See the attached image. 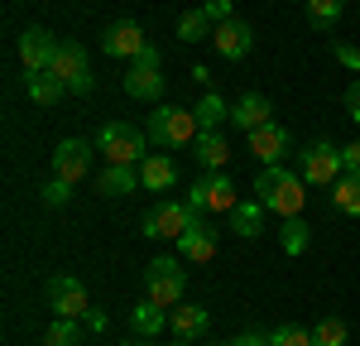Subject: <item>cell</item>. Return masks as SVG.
<instances>
[{
	"label": "cell",
	"instance_id": "obj_11",
	"mask_svg": "<svg viewBox=\"0 0 360 346\" xmlns=\"http://www.w3.org/2000/svg\"><path fill=\"white\" fill-rule=\"evenodd\" d=\"M101 49H106V58H139L149 49V39L135 20H115V25L101 29Z\"/></svg>",
	"mask_w": 360,
	"mask_h": 346
},
{
	"label": "cell",
	"instance_id": "obj_12",
	"mask_svg": "<svg viewBox=\"0 0 360 346\" xmlns=\"http://www.w3.org/2000/svg\"><path fill=\"white\" fill-rule=\"evenodd\" d=\"M91 149L96 144H86V140H63L53 149V173L68 178V183H82L86 173H91Z\"/></svg>",
	"mask_w": 360,
	"mask_h": 346
},
{
	"label": "cell",
	"instance_id": "obj_42",
	"mask_svg": "<svg viewBox=\"0 0 360 346\" xmlns=\"http://www.w3.org/2000/svg\"><path fill=\"white\" fill-rule=\"evenodd\" d=\"M173 346H193V342H188V337H178V342H173Z\"/></svg>",
	"mask_w": 360,
	"mask_h": 346
},
{
	"label": "cell",
	"instance_id": "obj_25",
	"mask_svg": "<svg viewBox=\"0 0 360 346\" xmlns=\"http://www.w3.org/2000/svg\"><path fill=\"white\" fill-rule=\"evenodd\" d=\"M332 207L346 217H360V173H341L332 183Z\"/></svg>",
	"mask_w": 360,
	"mask_h": 346
},
{
	"label": "cell",
	"instance_id": "obj_26",
	"mask_svg": "<svg viewBox=\"0 0 360 346\" xmlns=\"http://www.w3.org/2000/svg\"><path fill=\"white\" fill-rule=\"evenodd\" d=\"M278 241H283V255H303L307 241H312V231H307L303 217H283V226H278Z\"/></svg>",
	"mask_w": 360,
	"mask_h": 346
},
{
	"label": "cell",
	"instance_id": "obj_32",
	"mask_svg": "<svg viewBox=\"0 0 360 346\" xmlns=\"http://www.w3.org/2000/svg\"><path fill=\"white\" fill-rule=\"evenodd\" d=\"M72 188H77V183H68V178H49V183H44V193H39V198H44V207H68V202H72Z\"/></svg>",
	"mask_w": 360,
	"mask_h": 346
},
{
	"label": "cell",
	"instance_id": "obj_22",
	"mask_svg": "<svg viewBox=\"0 0 360 346\" xmlns=\"http://www.w3.org/2000/svg\"><path fill=\"white\" fill-rule=\"evenodd\" d=\"M96 188L106 198H125V193L139 188V169H130V164H106V173H96Z\"/></svg>",
	"mask_w": 360,
	"mask_h": 346
},
{
	"label": "cell",
	"instance_id": "obj_36",
	"mask_svg": "<svg viewBox=\"0 0 360 346\" xmlns=\"http://www.w3.org/2000/svg\"><path fill=\"white\" fill-rule=\"evenodd\" d=\"M341 101H346V115L360 125V82H351L346 91H341Z\"/></svg>",
	"mask_w": 360,
	"mask_h": 346
},
{
	"label": "cell",
	"instance_id": "obj_29",
	"mask_svg": "<svg viewBox=\"0 0 360 346\" xmlns=\"http://www.w3.org/2000/svg\"><path fill=\"white\" fill-rule=\"evenodd\" d=\"M44 346H82V327L72 317H53V327H44Z\"/></svg>",
	"mask_w": 360,
	"mask_h": 346
},
{
	"label": "cell",
	"instance_id": "obj_15",
	"mask_svg": "<svg viewBox=\"0 0 360 346\" xmlns=\"http://www.w3.org/2000/svg\"><path fill=\"white\" fill-rule=\"evenodd\" d=\"M178 250H183V260H193V264L212 260V255H217V226H212L207 217H197L193 226L178 236Z\"/></svg>",
	"mask_w": 360,
	"mask_h": 346
},
{
	"label": "cell",
	"instance_id": "obj_34",
	"mask_svg": "<svg viewBox=\"0 0 360 346\" xmlns=\"http://www.w3.org/2000/svg\"><path fill=\"white\" fill-rule=\"evenodd\" d=\"M202 10L212 15V25H221V20H236V5H231V0H207Z\"/></svg>",
	"mask_w": 360,
	"mask_h": 346
},
{
	"label": "cell",
	"instance_id": "obj_17",
	"mask_svg": "<svg viewBox=\"0 0 360 346\" xmlns=\"http://www.w3.org/2000/svg\"><path fill=\"white\" fill-rule=\"evenodd\" d=\"M125 91H130L135 101H159V96H164V72L149 68V63H130V72H125Z\"/></svg>",
	"mask_w": 360,
	"mask_h": 346
},
{
	"label": "cell",
	"instance_id": "obj_1",
	"mask_svg": "<svg viewBox=\"0 0 360 346\" xmlns=\"http://www.w3.org/2000/svg\"><path fill=\"white\" fill-rule=\"evenodd\" d=\"M255 198L264 202L269 212H278V217H298L307 202V183H303V173L269 164L264 173H255Z\"/></svg>",
	"mask_w": 360,
	"mask_h": 346
},
{
	"label": "cell",
	"instance_id": "obj_8",
	"mask_svg": "<svg viewBox=\"0 0 360 346\" xmlns=\"http://www.w3.org/2000/svg\"><path fill=\"white\" fill-rule=\"evenodd\" d=\"M49 308H53L58 317L86 322V313H91V298H86L82 279H72V274H53V279H49Z\"/></svg>",
	"mask_w": 360,
	"mask_h": 346
},
{
	"label": "cell",
	"instance_id": "obj_38",
	"mask_svg": "<svg viewBox=\"0 0 360 346\" xmlns=\"http://www.w3.org/2000/svg\"><path fill=\"white\" fill-rule=\"evenodd\" d=\"M236 346H274V332H240Z\"/></svg>",
	"mask_w": 360,
	"mask_h": 346
},
{
	"label": "cell",
	"instance_id": "obj_10",
	"mask_svg": "<svg viewBox=\"0 0 360 346\" xmlns=\"http://www.w3.org/2000/svg\"><path fill=\"white\" fill-rule=\"evenodd\" d=\"M58 49H63V44H58L49 29H39V25L25 29V34H20V63H25V72H49Z\"/></svg>",
	"mask_w": 360,
	"mask_h": 346
},
{
	"label": "cell",
	"instance_id": "obj_43",
	"mask_svg": "<svg viewBox=\"0 0 360 346\" xmlns=\"http://www.w3.org/2000/svg\"><path fill=\"white\" fill-rule=\"evenodd\" d=\"M217 346H236V342H217Z\"/></svg>",
	"mask_w": 360,
	"mask_h": 346
},
{
	"label": "cell",
	"instance_id": "obj_19",
	"mask_svg": "<svg viewBox=\"0 0 360 346\" xmlns=\"http://www.w3.org/2000/svg\"><path fill=\"white\" fill-rule=\"evenodd\" d=\"M264 202H236V212H231V231L240 236V241H259V231H264Z\"/></svg>",
	"mask_w": 360,
	"mask_h": 346
},
{
	"label": "cell",
	"instance_id": "obj_18",
	"mask_svg": "<svg viewBox=\"0 0 360 346\" xmlns=\"http://www.w3.org/2000/svg\"><path fill=\"white\" fill-rule=\"evenodd\" d=\"M231 120L240 125V130H259V125H269L274 115H269V96H259V91H250V96H240L236 106H231Z\"/></svg>",
	"mask_w": 360,
	"mask_h": 346
},
{
	"label": "cell",
	"instance_id": "obj_40",
	"mask_svg": "<svg viewBox=\"0 0 360 346\" xmlns=\"http://www.w3.org/2000/svg\"><path fill=\"white\" fill-rule=\"evenodd\" d=\"M135 63H149V68H159V49H154V44H149V49H144V53H139Z\"/></svg>",
	"mask_w": 360,
	"mask_h": 346
},
{
	"label": "cell",
	"instance_id": "obj_13",
	"mask_svg": "<svg viewBox=\"0 0 360 346\" xmlns=\"http://www.w3.org/2000/svg\"><path fill=\"white\" fill-rule=\"evenodd\" d=\"M212 44H217L221 58L240 63V58H250V49H255V34H250L245 20H221V25L212 29Z\"/></svg>",
	"mask_w": 360,
	"mask_h": 346
},
{
	"label": "cell",
	"instance_id": "obj_33",
	"mask_svg": "<svg viewBox=\"0 0 360 346\" xmlns=\"http://www.w3.org/2000/svg\"><path fill=\"white\" fill-rule=\"evenodd\" d=\"M274 346H317L307 327H274Z\"/></svg>",
	"mask_w": 360,
	"mask_h": 346
},
{
	"label": "cell",
	"instance_id": "obj_41",
	"mask_svg": "<svg viewBox=\"0 0 360 346\" xmlns=\"http://www.w3.org/2000/svg\"><path fill=\"white\" fill-rule=\"evenodd\" d=\"M125 346H154V342H149V337H130Z\"/></svg>",
	"mask_w": 360,
	"mask_h": 346
},
{
	"label": "cell",
	"instance_id": "obj_6",
	"mask_svg": "<svg viewBox=\"0 0 360 346\" xmlns=\"http://www.w3.org/2000/svg\"><path fill=\"white\" fill-rule=\"evenodd\" d=\"M197 217H202V212L188 207V202H159L154 212L139 217V231H144V241H178Z\"/></svg>",
	"mask_w": 360,
	"mask_h": 346
},
{
	"label": "cell",
	"instance_id": "obj_23",
	"mask_svg": "<svg viewBox=\"0 0 360 346\" xmlns=\"http://www.w3.org/2000/svg\"><path fill=\"white\" fill-rule=\"evenodd\" d=\"M193 115H197V130L207 135V130H221L226 120H231V106L221 101V91H207V96H197Z\"/></svg>",
	"mask_w": 360,
	"mask_h": 346
},
{
	"label": "cell",
	"instance_id": "obj_14",
	"mask_svg": "<svg viewBox=\"0 0 360 346\" xmlns=\"http://www.w3.org/2000/svg\"><path fill=\"white\" fill-rule=\"evenodd\" d=\"M288 144H293V140H288V130H283L278 120L259 125V130H250V154H255L264 169H269V164H278V159L288 154Z\"/></svg>",
	"mask_w": 360,
	"mask_h": 346
},
{
	"label": "cell",
	"instance_id": "obj_9",
	"mask_svg": "<svg viewBox=\"0 0 360 346\" xmlns=\"http://www.w3.org/2000/svg\"><path fill=\"white\" fill-rule=\"evenodd\" d=\"M53 72L68 82V91H72V96H86V91L96 86V77H91V58H86L82 44H63V49H58V58H53Z\"/></svg>",
	"mask_w": 360,
	"mask_h": 346
},
{
	"label": "cell",
	"instance_id": "obj_16",
	"mask_svg": "<svg viewBox=\"0 0 360 346\" xmlns=\"http://www.w3.org/2000/svg\"><path fill=\"white\" fill-rule=\"evenodd\" d=\"M25 91H29V101H34V106H58L63 96H72L68 82L58 77L53 68H49V72H25Z\"/></svg>",
	"mask_w": 360,
	"mask_h": 346
},
{
	"label": "cell",
	"instance_id": "obj_21",
	"mask_svg": "<svg viewBox=\"0 0 360 346\" xmlns=\"http://www.w3.org/2000/svg\"><path fill=\"white\" fill-rule=\"evenodd\" d=\"M207 322H212V317H207V308H202V303H178V308H173V317H168L173 337H188V342L207 332Z\"/></svg>",
	"mask_w": 360,
	"mask_h": 346
},
{
	"label": "cell",
	"instance_id": "obj_4",
	"mask_svg": "<svg viewBox=\"0 0 360 346\" xmlns=\"http://www.w3.org/2000/svg\"><path fill=\"white\" fill-rule=\"evenodd\" d=\"M183 260L178 255H154L144 264V298L164 303V308H178L183 303Z\"/></svg>",
	"mask_w": 360,
	"mask_h": 346
},
{
	"label": "cell",
	"instance_id": "obj_35",
	"mask_svg": "<svg viewBox=\"0 0 360 346\" xmlns=\"http://www.w3.org/2000/svg\"><path fill=\"white\" fill-rule=\"evenodd\" d=\"M336 63L351 68V72H360V49H356V44H336Z\"/></svg>",
	"mask_w": 360,
	"mask_h": 346
},
{
	"label": "cell",
	"instance_id": "obj_27",
	"mask_svg": "<svg viewBox=\"0 0 360 346\" xmlns=\"http://www.w3.org/2000/svg\"><path fill=\"white\" fill-rule=\"evenodd\" d=\"M130 322H135V332L139 337H154L159 327H168V317H164V303H154V298H144L135 313H130Z\"/></svg>",
	"mask_w": 360,
	"mask_h": 346
},
{
	"label": "cell",
	"instance_id": "obj_37",
	"mask_svg": "<svg viewBox=\"0 0 360 346\" xmlns=\"http://www.w3.org/2000/svg\"><path fill=\"white\" fill-rule=\"evenodd\" d=\"M341 164H346V173H360V140L341 144Z\"/></svg>",
	"mask_w": 360,
	"mask_h": 346
},
{
	"label": "cell",
	"instance_id": "obj_28",
	"mask_svg": "<svg viewBox=\"0 0 360 346\" xmlns=\"http://www.w3.org/2000/svg\"><path fill=\"white\" fill-rule=\"evenodd\" d=\"M212 29H217V25H212V15H207V10H188V15L178 20V39H183V44H202Z\"/></svg>",
	"mask_w": 360,
	"mask_h": 346
},
{
	"label": "cell",
	"instance_id": "obj_3",
	"mask_svg": "<svg viewBox=\"0 0 360 346\" xmlns=\"http://www.w3.org/2000/svg\"><path fill=\"white\" fill-rule=\"evenodd\" d=\"M298 173H303V183H312V188H332L336 173H346V164H341V144L312 135V140L298 149Z\"/></svg>",
	"mask_w": 360,
	"mask_h": 346
},
{
	"label": "cell",
	"instance_id": "obj_24",
	"mask_svg": "<svg viewBox=\"0 0 360 346\" xmlns=\"http://www.w3.org/2000/svg\"><path fill=\"white\" fill-rule=\"evenodd\" d=\"M173 178H178V169H173V159H168V154H149V159L139 164V183H144L149 193L173 188Z\"/></svg>",
	"mask_w": 360,
	"mask_h": 346
},
{
	"label": "cell",
	"instance_id": "obj_39",
	"mask_svg": "<svg viewBox=\"0 0 360 346\" xmlns=\"http://www.w3.org/2000/svg\"><path fill=\"white\" fill-rule=\"evenodd\" d=\"M86 327L91 332H106V313H86Z\"/></svg>",
	"mask_w": 360,
	"mask_h": 346
},
{
	"label": "cell",
	"instance_id": "obj_31",
	"mask_svg": "<svg viewBox=\"0 0 360 346\" xmlns=\"http://www.w3.org/2000/svg\"><path fill=\"white\" fill-rule=\"evenodd\" d=\"M312 342L317 346H346V322H341V317L317 322V327H312Z\"/></svg>",
	"mask_w": 360,
	"mask_h": 346
},
{
	"label": "cell",
	"instance_id": "obj_30",
	"mask_svg": "<svg viewBox=\"0 0 360 346\" xmlns=\"http://www.w3.org/2000/svg\"><path fill=\"white\" fill-rule=\"evenodd\" d=\"M341 20V0H307V25L312 29H332Z\"/></svg>",
	"mask_w": 360,
	"mask_h": 346
},
{
	"label": "cell",
	"instance_id": "obj_20",
	"mask_svg": "<svg viewBox=\"0 0 360 346\" xmlns=\"http://www.w3.org/2000/svg\"><path fill=\"white\" fill-rule=\"evenodd\" d=\"M193 154H197V164L212 173V169H226V159H231V144H226L221 130H207V135H197V140H193Z\"/></svg>",
	"mask_w": 360,
	"mask_h": 346
},
{
	"label": "cell",
	"instance_id": "obj_5",
	"mask_svg": "<svg viewBox=\"0 0 360 346\" xmlns=\"http://www.w3.org/2000/svg\"><path fill=\"white\" fill-rule=\"evenodd\" d=\"M144 130H149V140L164 144V149H178L183 140H197V135H202V130H197V115H193V111H183V106H164V101L149 111Z\"/></svg>",
	"mask_w": 360,
	"mask_h": 346
},
{
	"label": "cell",
	"instance_id": "obj_7",
	"mask_svg": "<svg viewBox=\"0 0 360 346\" xmlns=\"http://www.w3.org/2000/svg\"><path fill=\"white\" fill-rule=\"evenodd\" d=\"M188 207H197V212H236V183L226 178L221 169H212V173H202L193 188H188Z\"/></svg>",
	"mask_w": 360,
	"mask_h": 346
},
{
	"label": "cell",
	"instance_id": "obj_2",
	"mask_svg": "<svg viewBox=\"0 0 360 346\" xmlns=\"http://www.w3.org/2000/svg\"><path fill=\"white\" fill-rule=\"evenodd\" d=\"M144 144H149V130L125 125V120H106V125L96 130V149L106 154V164H130V169H139V164L149 159Z\"/></svg>",
	"mask_w": 360,
	"mask_h": 346
}]
</instances>
